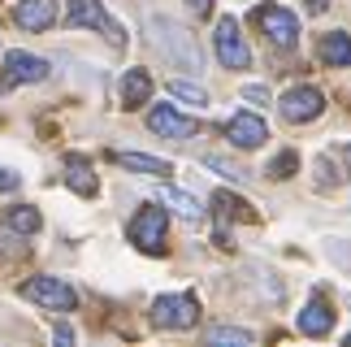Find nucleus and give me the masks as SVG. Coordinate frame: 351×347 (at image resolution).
Segmentation results:
<instances>
[{"mask_svg": "<svg viewBox=\"0 0 351 347\" xmlns=\"http://www.w3.org/2000/svg\"><path fill=\"white\" fill-rule=\"evenodd\" d=\"M147 31H152V44L165 52V57L178 65V70H204V52H199V44L182 31L178 22L152 18V22H147Z\"/></svg>", "mask_w": 351, "mask_h": 347, "instance_id": "nucleus-1", "label": "nucleus"}, {"mask_svg": "<svg viewBox=\"0 0 351 347\" xmlns=\"http://www.w3.org/2000/svg\"><path fill=\"white\" fill-rule=\"evenodd\" d=\"M252 18H256V26L265 31V39H269L274 48H295V44H300V18H295L291 9H282V5H261Z\"/></svg>", "mask_w": 351, "mask_h": 347, "instance_id": "nucleus-2", "label": "nucleus"}, {"mask_svg": "<svg viewBox=\"0 0 351 347\" xmlns=\"http://www.w3.org/2000/svg\"><path fill=\"white\" fill-rule=\"evenodd\" d=\"M165 230H169V217H165V208H139L134 213V222H130V243L139 248V252H152V256H160L165 252Z\"/></svg>", "mask_w": 351, "mask_h": 347, "instance_id": "nucleus-3", "label": "nucleus"}, {"mask_svg": "<svg viewBox=\"0 0 351 347\" xmlns=\"http://www.w3.org/2000/svg\"><path fill=\"white\" fill-rule=\"evenodd\" d=\"M22 296L39 304V309H52V313H70L78 296H74V287L70 283H61V278H48V274H39L31 278V283H22Z\"/></svg>", "mask_w": 351, "mask_h": 347, "instance_id": "nucleus-4", "label": "nucleus"}, {"mask_svg": "<svg viewBox=\"0 0 351 347\" xmlns=\"http://www.w3.org/2000/svg\"><path fill=\"white\" fill-rule=\"evenodd\" d=\"M152 322L160 330H191L199 322V300L186 296V291H182V296H160L152 304Z\"/></svg>", "mask_w": 351, "mask_h": 347, "instance_id": "nucleus-5", "label": "nucleus"}, {"mask_svg": "<svg viewBox=\"0 0 351 347\" xmlns=\"http://www.w3.org/2000/svg\"><path fill=\"white\" fill-rule=\"evenodd\" d=\"M65 26H91V31H100L109 44H126V35H121V26L104 13L100 0H70V13H65Z\"/></svg>", "mask_w": 351, "mask_h": 347, "instance_id": "nucleus-6", "label": "nucleus"}, {"mask_svg": "<svg viewBox=\"0 0 351 347\" xmlns=\"http://www.w3.org/2000/svg\"><path fill=\"white\" fill-rule=\"evenodd\" d=\"M213 48H217V57H221L226 70H247V65H252V52H247V44H243L234 18L217 22V31H213Z\"/></svg>", "mask_w": 351, "mask_h": 347, "instance_id": "nucleus-7", "label": "nucleus"}, {"mask_svg": "<svg viewBox=\"0 0 351 347\" xmlns=\"http://www.w3.org/2000/svg\"><path fill=\"white\" fill-rule=\"evenodd\" d=\"M48 78V61L35 57V52L13 48L5 52V87H22V83H44Z\"/></svg>", "mask_w": 351, "mask_h": 347, "instance_id": "nucleus-8", "label": "nucleus"}, {"mask_svg": "<svg viewBox=\"0 0 351 347\" xmlns=\"http://www.w3.org/2000/svg\"><path fill=\"white\" fill-rule=\"evenodd\" d=\"M278 109L287 122H313V117H321V109H326V96H321L317 87H291L287 96L278 100Z\"/></svg>", "mask_w": 351, "mask_h": 347, "instance_id": "nucleus-9", "label": "nucleus"}, {"mask_svg": "<svg viewBox=\"0 0 351 347\" xmlns=\"http://www.w3.org/2000/svg\"><path fill=\"white\" fill-rule=\"evenodd\" d=\"M147 130H152V135H165V139H191L195 135V122H191V117H182L173 104H156V109L147 113Z\"/></svg>", "mask_w": 351, "mask_h": 347, "instance_id": "nucleus-10", "label": "nucleus"}, {"mask_svg": "<svg viewBox=\"0 0 351 347\" xmlns=\"http://www.w3.org/2000/svg\"><path fill=\"white\" fill-rule=\"evenodd\" d=\"M226 139H230L234 148H261L269 139V126H265V117H256V113H234L230 122H226Z\"/></svg>", "mask_w": 351, "mask_h": 347, "instance_id": "nucleus-11", "label": "nucleus"}, {"mask_svg": "<svg viewBox=\"0 0 351 347\" xmlns=\"http://www.w3.org/2000/svg\"><path fill=\"white\" fill-rule=\"evenodd\" d=\"M13 18H18L22 31H48L57 22V0H22L13 9Z\"/></svg>", "mask_w": 351, "mask_h": 347, "instance_id": "nucleus-12", "label": "nucleus"}, {"mask_svg": "<svg viewBox=\"0 0 351 347\" xmlns=\"http://www.w3.org/2000/svg\"><path fill=\"white\" fill-rule=\"evenodd\" d=\"M330 326H334V309L321 296H313V300L304 304V313H300V330H304V335H313V339H326Z\"/></svg>", "mask_w": 351, "mask_h": 347, "instance_id": "nucleus-13", "label": "nucleus"}, {"mask_svg": "<svg viewBox=\"0 0 351 347\" xmlns=\"http://www.w3.org/2000/svg\"><path fill=\"white\" fill-rule=\"evenodd\" d=\"M147 96H152V74L126 70V78H121V104H126V109H139V104H147Z\"/></svg>", "mask_w": 351, "mask_h": 347, "instance_id": "nucleus-14", "label": "nucleus"}, {"mask_svg": "<svg viewBox=\"0 0 351 347\" xmlns=\"http://www.w3.org/2000/svg\"><path fill=\"white\" fill-rule=\"evenodd\" d=\"M65 182H70V191H78V195H96V187H100L83 156H65Z\"/></svg>", "mask_w": 351, "mask_h": 347, "instance_id": "nucleus-15", "label": "nucleus"}, {"mask_svg": "<svg viewBox=\"0 0 351 347\" xmlns=\"http://www.w3.org/2000/svg\"><path fill=\"white\" fill-rule=\"evenodd\" d=\"M117 165H126L134 174H152V178H165V174H173L169 161H160V156H143V152H113Z\"/></svg>", "mask_w": 351, "mask_h": 347, "instance_id": "nucleus-16", "label": "nucleus"}, {"mask_svg": "<svg viewBox=\"0 0 351 347\" xmlns=\"http://www.w3.org/2000/svg\"><path fill=\"white\" fill-rule=\"evenodd\" d=\"M321 61L326 65H351V35H343V31L321 35Z\"/></svg>", "mask_w": 351, "mask_h": 347, "instance_id": "nucleus-17", "label": "nucleus"}, {"mask_svg": "<svg viewBox=\"0 0 351 347\" xmlns=\"http://www.w3.org/2000/svg\"><path fill=\"white\" fill-rule=\"evenodd\" d=\"M160 200H165V204H173V208H178L186 222H199V217H204V208H199V200H195L191 191H178V187H165V191H160Z\"/></svg>", "mask_w": 351, "mask_h": 347, "instance_id": "nucleus-18", "label": "nucleus"}, {"mask_svg": "<svg viewBox=\"0 0 351 347\" xmlns=\"http://www.w3.org/2000/svg\"><path fill=\"white\" fill-rule=\"evenodd\" d=\"M217 213L221 217H234V222H256V213H252V204L247 200H239V195H230V191H217Z\"/></svg>", "mask_w": 351, "mask_h": 347, "instance_id": "nucleus-19", "label": "nucleus"}, {"mask_svg": "<svg viewBox=\"0 0 351 347\" xmlns=\"http://www.w3.org/2000/svg\"><path fill=\"white\" fill-rule=\"evenodd\" d=\"M9 226H13L18 235H35L44 222H39V208H31V204H18V208H9Z\"/></svg>", "mask_w": 351, "mask_h": 347, "instance_id": "nucleus-20", "label": "nucleus"}, {"mask_svg": "<svg viewBox=\"0 0 351 347\" xmlns=\"http://www.w3.org/2000/svg\"><path fill=\"white\" fill-rule=\"evenodd\" d=\"M169 91H173L178 100H186V104H199V109L208 104V91L199 87V83H186V78H173V83H169Z\"/></svg>", "mask_w": 351, "mask_h": 347, "instance_id": "nucleus-21", "label": "nucleus"}, {"mask_svg": "<svg viewBox=\"0 0 351 347\" xmlns=\"http://www.w3.org/2000/svg\"><path fill=\"white\" fill-rule=\"evenodd\" d=\"M208 339H213V343H239V347H247V343H252V330H239V326H213V330H208Z\"/></svg>", "mask_w": 351, "mask_h": 347, "instance_id": "nucleus-22", "label": "nucleus"}, {"mask_svg": "<svg viewBox=\"0 0 351 347\" xmlns=\"http://www.w3.org/2000/svg\"><path fill=\"white\" fill-rule=\"evenodd\" d=\"M204 165H208V169H217L221 178H230V182H247V174H243L234 161H226V156H204Z\"/></svg>", "mask_w": 351, "mask_h": 347, "instance_id": "nucleus-23", "label": "nucleus"}, {"mask_svg": "<svg viewBox=\"0 0 351 347\" xmlns=\"http://www.w3.org/2000/svg\"><path fill=\"white\" fill-rule=\"evenodd\" d=\"M295 169H300V156H295V152H278L274 165H269V178H291Z\"/></svg>", "mask_w": 351, "mask_h": 347, "instance_id": "nucleus-24", "label": "nucleus"}, {"mask_svg": "<svg viewBox=\"0 0 351 347\" xmlns=\"http://www.w3.org/2000/svg\"><path fill=\"white\" fill-rule=\"evenodd\" d=\"M317 174H321V182H326V187H334V182H339V169H334V165L326 161V156L317 161Z\"/></svg>", "mask_w": 351, "mask_h": 347, "instance_id": "nucleus-25", "label": "nucleus"}, {"mask_svg": "<svg viewBox=\"0 0 351 347\" xmlns=\"http://www.w3.org/2000/svg\"><path fill=\"white\" fill-rule=\"evenodd\" d=\"M0 191H18V174L0 165Z\"/></svg>", "mask_w": 351, "mask_h": 347, "instance_id": "nucleus-26", "label": "nucleus"}, {"mask_svg": "<svg viewBox=\"0 0 351 347\" xmlns=\"http://www.w3.org/2000/svg\"><path fill=\"white\" fill-rule=\"evenodd\" d=\"M243 96L256 100V104H265V100H269V87H243Z\"/></svg>", "mask_w": 351, "mask_h": 347, "instance_id": "nucleus-27", "label": "nucleus"}, {"mask_svg": "<svg viewBox=\"0 0 351 347\" xmlns=\"http://www.w3.org/2000/svg\"><path fill=\"white\" fill-rule=\"evenodd\" d=\"M186 5H191V13H199V18H208V13H213V0H186Z\"/></svg>", "mask_w": 351, "mask_h": 347, "instance_id": "nucleus-28", "label": "nucleus"}, {"mask_svg": "<svg viewBox=\"0 0 351 347\" xmlns=\"http://www.w3.org/2000/svg\"><path fill=\"white\" fill-rule=\"evenodd\" d=\"M304 5H308V13H326V9H330V0H304Z\"/></svg>", "mask_w": 351, "mask_h": 347, "instance_id": "nucleus-29", "label": "nucleus"}, {"mask_svg": "<svg viewBox=\"0 0 351 347\" xmlns=\"http://www.w3.org/2000/svg\"><path fill=\"white\" fill-rule=\"evenodd\" d=\"M57 343H74V330L70 326H57Z\"/></svg>", "mask_w": 351, "mask_h": 347, "instance_id": "nucleus-30", "label": "nucleus"}]
</instances>
